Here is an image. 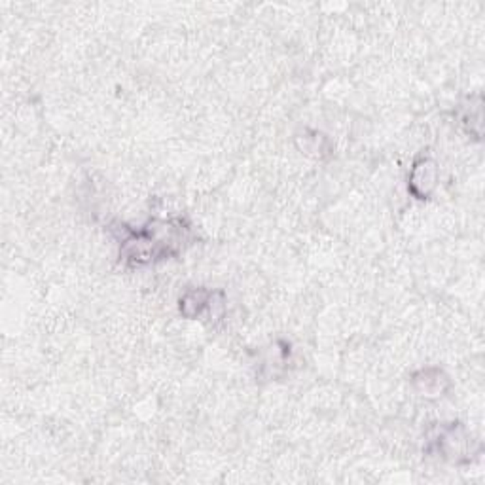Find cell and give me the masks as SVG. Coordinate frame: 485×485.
<instances>
[{
    "mask_svg": "<svg viewBox=\"0 0 485 485\" xmlns=\"http://www.w3.org/2000/svg\"><path fill=\"white\" fill-rule=\"evenodd\" d=\"M409 184H411V192L415 195L427 198L434 184H436V167H434V164H430L428 159H423L421 164L415 165Z\"/></svg>",
    "mask_w": 485,
    "mask_h": 485,
    "instance_id": "cell-1",
    "label": "cell"
},
{
    "mask_svg": "<svg viewBox=\"0 0 485 485\" xmlns=\"http://www.w3.org/2000/svg\"><path fill=\"white\" fill-rule=\"evenodd\" d=\"M207 302H209V299H207V294H203L201 290H192V292H188L186 296L182 298L181 309L186 316H195L203 311Z\"/></svg>",
    "mask_w": 485,
    "mask_h": 485,
    "instance_id": "cell-2",
    "label": "cell"
}]
</instances>
